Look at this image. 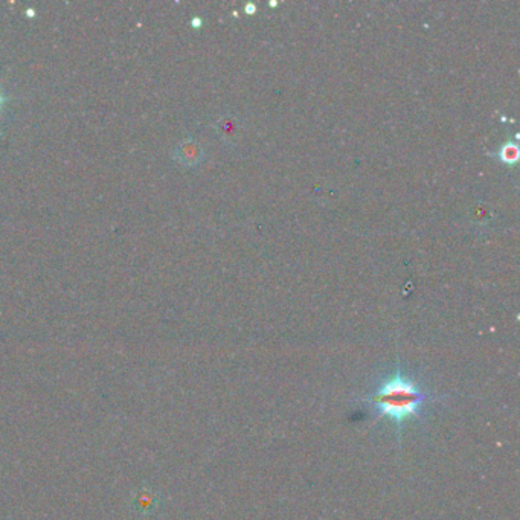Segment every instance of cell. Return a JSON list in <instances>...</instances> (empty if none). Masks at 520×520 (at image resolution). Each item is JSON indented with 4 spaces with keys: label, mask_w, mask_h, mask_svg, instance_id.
<instances>
[{
    "label": "cell",
    "mask_w": 520,
    "mask_h": 520,
    "mask_svg": "<svg viewBox=\"0 0 520 520\" xmlns=\"http://www.w3.org/2000/svg\"><path fill=\"white\" fill-rule=\"evenodd\" d=\"M374 412V420H386L397 434L412 421H421L429 405L439 403L441 397L426 389L414 375H409L397 365L375 388L358 400Z\"/></svg>",
    "instance_id": "obj_1"
},
{
    "label": "cell",
    "mask_w": 520,
    "mask_h": 520,
    "mask_svg": "<svg viewBox=\"0 0 520 520\" xmlns=\"http://www.w3.org/2000/svg\"><path fill=\"white\" fill-rule=\"evenodd\" d=\"M174 157L183 167H197L204 157V150L199 141H195L194 138H186L176 147Z\"/></svg>",
    "instance_id": "obj_2"
},
{
    "label": "cell",
    "mask_w": 520,
    "mask_h": 520,
    "mask_svg": "<svg viewBox=\"0 0 520 520\" xmlns=\"http://www.w3.org/2000/svg\"><path fill=\"white\" fill-rule=\"evenodd\" d=\"M131 507L141 516H150L160 507V496L150 488H141L131 498Z\"/></svg>",
    "instance_id": "obj_3"
},
{
    "label": "cell",
    "mask_w": 520,
    "mask_h": 520,
    "mask_svg": "<svg viewBox=\"0 0 520 520\" xmlns=\"http://www.w3.org/2000/svg\"><path fill=\"white\" fill-rule=\"evenodd\" d=\"M215 130L219 133V138L226 143V145H235L240 139L241 124L240 119L234 115H223L221 118L215 122Z\"/></svg>",
    "instance_id": "obj_4"
},
{
    "label": "cell",
    "mask_w": 520,
    "mask_h": 520,
    "mask_svg": "<svg viewBox=\"0 0 520 520\" xmlns=\"http://www.w3.org/2000/svg\"><path fill=\"white\" fill-rule=\"evenodd\" d=\"M500 157L507 164H514L519 159V147L513 142L505 143V145L500 150Z\"/></svg>",
    "instance_id": "obj_5"
},
{
    "label": "cell",
    "mask_w": 520,
    "mask_h": 520,
    "mask_svg": "<svg viewBox=\"0 0 520 520\" xmlns=\"http://www.w3.org/2000/svg\"><path fill=\"white\" fill-rule=\"evenodd\" d=\"M6 100H8V98L2 92H0V107H2L6 103Z\"/></svg>",
    "instance_id": "obj_6"
}]
</instances>
